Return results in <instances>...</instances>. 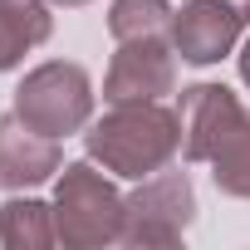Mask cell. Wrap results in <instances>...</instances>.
<instances>
[{
    "label": "cell",
    "mask_w": 250,
    "mask_h": 250,
    "mask_svg": "<svg viewBox=\"0 0 250 250\" xmlns=\"http://www.w3.org/2000/svg\"><path fill=\"white\" fill-rule=\"evenodd\" d=\"M83 147L103 172L123 182H143L172 167V157L182 152L177 108H162V98L157 103H108V113L83 128Z\"/></svg>",
    "instance_id": "6da1fadb"
},
{
    "label": "cell",
    "mask_w": 250,
    "mask_h": 250,
    "mask_svg": "<svg viewBox=\"0 0 250 250\" xmlns=\"http://www.w3.org/2000/svg\"><path fill=\"white\" fill-rule=\"evenodd\" d=\"M128 196L113 187V172H98V162H64L54 182V230L69 250H98L123 240Z\"/></svg>",
    "instance_id": "7a4b0ae2"
},
{
    "label": "cell",
    "mask_w": 250,
    "mask_h": 250,
    "mask_svg": "<svg viewBox=\"0 0 250 250\" xmlns=\"http://www.w3.org/2000/svg\"><path fill=\"white\" fill-rule=\"evenodd\" d=\"M15 113L44 138H74L93 123V83L83 74V64L69 59H49L35 64L20 83H15Z\"/></svg>",
    "instance_id": "3957f363"
},
{
    "label": "cell",
    "mask_w": 250,
    "mask_h": 250,
    "mask_svg": "<svg viewBox=\"0 0 250 250\" xmlns=\"http://www.w3.org/2000/svg\"><path fill=\"white\" fill-rule=\"evenodd\" d=\"M196 221V187L187 172H152L138 182L128 196V216H123V245H177Z\"/></svg>",
    "instance_id": "277c9868"
},
{
    "label": "cell",
    "mask_w": 250,
    "mask_h": 250,
    "mask_svg": "<svg viewBox=\"0 0 250 250\" xmlns=\"http://www.w3.org/2000/svg\"><path fill=\"white\" fill-rule=\"evenodd\" d=\"M172 88H177V49L162 35L123 40L108 74H103V98L108 103H157Z\"/></svg>",
    "instance_id": "5b68a950"
},
{
    "label": "cell",
    "mask_w": 250,
    "mask_h": 250,
    "mask_svg": "<svg viewBox=\"0 0 250 250\" xmlns=\"http://www.w3.org/2000/svg\"><path fill=\"white\" fill-rule=\"evenodd\" d=\"M240 98L226 83H191L177 98V128H182V157L187 162H211L216 147L240 128Z\"/></svg>",
    "instance_id": "8992f818"
},
{
    "label": "cell",
    "mask_w": 250,
    "mask_h": 250,
    "mask_svg": "<svg viewBox=\"0 0 250 250\" xmlns=\"http://www.w3.org/2000/svg\"><path fill=\"white\" fill-rule=\"evenodd\" d=\"M240 30H245V20L226 5V0H187L182 10H172L167 40H172V49L182 54V64L206 69V64H221V59L235 49Z\"/></svg>",
    "instance_id": "52a82bcc"
},
{
    "label": "cell",
    "mask_w": 250,
    "mask_h": 250,
    "mask_svg": "<svg viewBox=\"0 0 250 250\" xmlns=\"http://www.w3.org/2000/svg\"><path fill=\"white\" fill-rule=\"evenodd\" d=\"M59 167H64L59 138L35 133L15 108L0 118V191H30V187H44L49 177H59Z\"/></svg>",
    "instance_id": "ba28073f"
},
{
    "label": "cell",
    "mask_w": 250,
    "mask_h": 250,
    "mask_svg": "<svg viewBox=\"0 0 250 250\" xmlns=\"http://www.w3.org/2000/svg\"><path fill=\"white\" fill-rule=\"evenodd\" d=\"M49 35H54L49 0H0V74H10Z\"/></svg>",
    "instance_id": "9c48e42d"
},
{
    "label": "cell",
    "mask_w": 250,
    "mask_h": 250,
    "mask_svg": "<svg viewBox=\"0 0 250 250\" xmlns=\"http://www.w3.org/2000/svg\"><path fill=\"white\" fill-rule=\"evenodd\" d=\"M0 240L10 250H44L59 240L54 230V201L40 196H10L0 206Z\"/></svg>",
    "instance_id": "30bf717a"
},
{
    "label": "cell",
    "mask_w": 250,
    "mask_h": 250,
    "mask_svg": "<svg viewBox=\"0 0 250 250\" xmlns=\"http://www.w3.org/2000/svg\"><path fill=\"white\" fill-rule=\"evenodd\" d=\"M211 182H216L221 196L250 201V113L240 118V128L216 147V157H211Z\"/></svg>",
    "instance_id": "8fae6325"
},
{
    "label": "cell",
    "mask_w": 250,
    "mask_h": 250,
    "mask_svg": "<svg viewBox=\"0 0 250 250\" xmlns=\"http://www.w3.org/2000/svg\"><path fill=\"white\" fill-rule=\"evenodd\" d=\"M167 30H172V5L167 0H113V10H108V35L118 44L167 35Z\"/></svg>",
    "instance_id": "7c38bea8"
},
{
    "label": "cell",
    "mask_w": 250,
    "mask_h": 250,
    "mask_svg": "<svg viewBox=\"0 0 250 250\" xmlns=\"http://www.w3.org/2000/svg\"><path fill=\"white\" fill-rule=\"evenodd\" d=\"M240 79H245V88H250V40H245V49H240Z\"/></svg>",
    "instance_id": "4fadbf2b"
},
{
    "label": "cell",
    "mask_w": 250,
    "mask_h": 250,
    "mask_svg": "<svg viewBox=\"0 0 250 250\" xmlns=\"http://www.w3.org/2000/svg\"><path fill=\"white\" fill-rule=\"evenodd\" d=\"M226 5H230V10H235V15H240V20L250 25V0H226Z\"/></svg>",
    "instance_id": "5bb4252c"
},
{
    "label": "cell",
    "mask_w": 250,
    "mask_h": 250,
    "mask_svg": "<svg viewBox=\"0 0 250 250\" xmlns=\"http://www.w3.org/2000/svg\"><path fill=\"white\" fill-rule=\"evenodd\" d=\"M49 5H64V10H79V5H88V0H49Z\"/></svg>",
    "instance_id": "9a60e30c"
}]
</instances>
